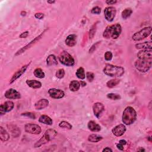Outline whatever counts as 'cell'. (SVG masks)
<instances>
[{
  "instance_id": "cell-1",
  "label": "cell",
  "mask_w": 152,
  "mask_h": 152,
  "mask_svg": "<svg viewBox=\"0 0 152 152\" xmlns=\"http://www.w3.org/2000/svg\"><path fill=\"white\" fill-rule=\"evenodd\" d=\"M122 32V27L119 23H116L111 26H108L103 33V37L106 39L112 38L113 39H117L121 35Z\"/></svg>"
},
{
  "instance_id": "cell-2",
  "label": "cell",
  "mask_w": 152,
  "mask_h": 152,
  "mask_svg": "<svg viewBox=\"0 0 152 152\" xmlns=\"http://www.w3.org/2000/svg\"><path fill=\"white\" fill-rule=\"evenodd\" d=\"M105 74L111 77H120L122 76L125 73V70L122 67L113 66L107 64L103 70Z\"/></svg>"
},
{
  "instance_id": "cell-3",
  "label": "cell",
  "mask_w": 152,
  "mask_h": 152,
  "mask_svg": "<svg viewBox=\"0 0 152 152\" xmlns=\"http://www.w3.org/2000/svg\"><path fill=\"white\" fill-rule=\"evenodd\" d=\"M137 116L135 110L131 106H127L122 113V121L124 125H130L136 121Z\"/></svg>"
},
{
  "instance_id": "cell-4",
  "label": "cell",
  "mask_w": 152,
  "mask_h": 152,
  "mask_svg": "<svg viewBox=\"0 0 152 152\" xmlns=\"http://www.w3.org/2000/svg\"><path fill=\"white\" fill-rule=\"evenodd\" d=\"M57 131L54 129L47 130L45 132L43 136L35 144L34 147L35 148L40 147L41 146L46 144L54 139L57 135Z\"/></svg>"
},
{
  "instance_id": "cell-5",
  "label": "cell",
  "mask_w": 152,
  "mask_h": 152,
  "mask_svg": "<svg viewBox=\"0 0 152 152\" xmlns=\"http://www.w3.org/2000/svg\"><path fill=\"white\" fill-rule=\"evenodd\" d=\"M152 59H138L134 63L135 68L141 73H146L151 67Z\"/></svg>"
},
{
  "instance_id": "cell-6",
  "label": "cell",
  "mask_w": 152,
  "mask_h": 152,
  "mask_svg": "<svg viewBox=\"0 0 152 152\" xmlns=\"http://www.w3.org/2000/svg\"><path fill=\"white\" fill-rule=\"evenodd\" d=\"M59 62L62 64L67 67H72L75 64V61L73 57L66 50H63L58 57Z\"/></svg>"
},
{
  "instance_id": "cell-7",
  "label": "cell",
  "mask_w": 152,
  "mask_h": 152,
  "mask_svg": "<svg viewBox=\"0 0 152 152\" xmlns=\"http://www.w3.org/2000/svg\"><path fill=\"white\" fill-rule=\"evenodd\" d=\"M151 27H146L141 29L140 31H138L135 33L133 36L132 39L134 41H142L145 38L149 37L151 33Z\"/></svg>"
},
{
  "instance_id": "cell-8",
  "label": "cell",
  "mask_w": 152,
  "mask_h": 152,
  "mask_svg": "<svg viewBox=\"0 0 152 152\" xmlns=\"http://www.w3.org/2000/svg\"><path fill=\"white\" fill-rule=\"evenodd\" d=\"M24 130L26 133L31 134H39L42 132L41 127L36 124H26L24 125Z\"/></svg>"
},
{
  "instance_id": "cell-9",
  "label": "cell",
  "mask_w": 152,
  "mask_h": 152,
  "mask_svg": "<svg viewBox=\"0 0 152 152\" xmlns=\"http://www.w3.org/2000/svg\"><path fill=\"white\" fill-rule=\"evenodd\" d=\"M116 14L117 10L114 7L109 6L106 7L104 10V15L105 19L109 22H112L114 20Z\"/></svg>"
},
{
  "instance_id": "cell-10",
  "label": "cell",
  "mask_w": 152,
  "mask_h": 152,
  "mask_svg": "<svg viewBox=\"0 0 152 152\" xmlns=\"http://www.w3.org/2000/svg\"><path fill=\"white\" fill-rule=\"evenodd\" d=\"M44 35V33H42V34H41L40 35H39L38 36H37L36 37H35V39L33 40H32L30 42H29L28 45H26L25 46L23 47L22 48H21L20 49H19L18 51L15 54V56H19L20 55H21V54L24 53L25 51H26V50H27L28 49L30 48L33 45H35L36 43H37L38 41H39L41 38L42 37V35Z\"/></svg>"
},
{
  "instance_id": "cell-11",
  "label": "cell",
  "mask_w": 152,
  "mask_h": 152,
  "mask_svg": "<svg viewBox=\"0 0 152 152\" xmlns=\"http://www.w3.org/2000/svg\"><path fill=\"white\" fill-rule=\"evenodd\" d=\"M48 94L50 97L55 99H62L65 96V92L64 91L55 88H51L49 89Z\"/></svg>"
},
{
  "instance_id": "cell-12",
  "label": "cell",
  "mask_w": 152,
  "mask_h": 152,
  "mask_svg": "<svg viewBox=\"0 0 152 152\" xmlns=\"http://www.w3.org/2000/svg\"><path fill=\"white\" fill-rule=\"evenodd\" d=\"M30 62L29 64H28L26 65H24L23 66V67H21L18 71H17L12 76V77L11 79H10V84H12V83H13L16 80H17L19 78H20L21 76L25 73V71H26V70L28 69V67L29 66V65L30 64Z\"/></svg>"
},
{
  "instance_id": "cell-13",
  "label": "cell",
  "mask_w": 152,
  "mask_h": 152,
  "mask_svg": "<svg viewBox=\"0 0 152 152\" xmlns=\"http://www.w3.org/2000/svg\"><path fill=\"white\" fill-rule=\"evenodd\" d=\"M15 107V104L12 101L8 100L1 104L0 106V112L1 115H4L6 112H9L13 109Z\"/></svg>"
},
{
  "instance_id": "cell-14",
  "label": "cell",
  "mask_w": 152,
  "mask_h": 152,
  "mask_svg": "<svg viewBox=\"0 0 152 152\" xmlns=\"http://www.w3.org/2000/svg\"><path fill=\"white\" fill-rule=\"evenodd\" d=\"M93 111L95 116L96 118H99L102 115V113L105 111V106L102 103L96 102L94 104L93 106Z\"/></svg>"
},
{
  "instance_id": "cell-15",
  "label": "cell",
  "mask_w": 152,
  "mask_h": 152,
  "mask_svg": "<svg viewBox=\"0 0 152 152\" xmlns=\"http://www.w3.org/2000/svg\"><path fill=\"white\" fill-rule=\"evenodd\" d=\"M126 130V128L124 124H121L115 126L112 130V134L116 137H121L123 135Z\"/></svg>"
},
{
  "instance_id": "cell-16",
  "label": "cell",
  "mask_w": 152,
  "mask_h": 152,
  "mask_svg": "<svg viewBox=\"0 0 152 152\" xmlns=\"http://www.w3.org/2000/svg\"><path fill=\"white\" fill-rule=\"evenodd\" d=\"M4 96L8 99H19L21 97L20 93L14 88H9L4 93Z\"/></svg>"
},
{
  "instance_id": "cell-17",
  "label": "cell",
  "mask_w": 152,
  "mask_h": 152,
  "mask_svg": "<svg viewBox=\"0 0 152 152\" xmlns=\"http://www.w3.org/2000/svg\"><path fill=\"white\" fill-rule=\"evenodd\" d=\"M137 57L140 59H152L151 49H142L137 53Z\"/></svg>"
},
{
  "instance_id": "cell-18",
  "label": "cell",
  "mask_w": 152,
  "mask_h": 152,
  "mask_svg": "<svg viewBox=\"0 0 152 152\" xmlns=\"http://www.w3.org/2000/svg\"><path fill=\"white\" fill-rule=\"evenodd\" d=\"M49 105V101L46 99H41L38 100L35 104V108L36 110H42L46 108Z\"/></svg>"
},
{
  "instance_id": "cell-19",
  "label": "cell",
  "mask_w": 152,
  "mask_h": 152,
  "mask_svg": "<svg viewBox=\"0 0 152 152\" xmlns=\"http://www.w3.org/2000/svg\"><path fill=\"white\" fill-rule=\"evenodd\" d=\"M65 43L70 47L74 46L77 44V36L74 34L69 35L65 40Z\"/></svg>"
},
{
  "instance_id": "cell-20",
  "label": "cell",
  "mask_w": 152,
  "mask_h": 152,
  "mask_svg": "<svg viewBox=\"0 0 152 152\" xmlns=\"http://www.w3.org/2000/svg\"><path fill=\"white\" fill-rule=\"evenodd\" d=\"M87 127L92 132H99L101 130L100 126L94 121H90L88 122Z\"/></svg>"
},
{
  "instance_id": "cell-21",
  "label": "cell",
  "mask_w": 152,
  "mask_h": 152,
  "mask_svg": "<svg viewBox=\"0 0 152 152\" xmlns=\"http://www.w3.org/2000/svg\"><path fill=\"white\" fill-rule=\"evenodd\" d=\"M26 84L28 86H29V87L32 88H35V89H37V88H40L42 84L41 83V82H39V81H37V80H27L26 82Z\"/></svg>"
},
{
  "instance_id": "cell-22",
  "label": "cell",
  "mask_w": 152,
  "mask_h": 152,
  "mask_svg": "<svg viewBox=\"0 0 152 152\" xmlns=\"http://www.w3.org/2000/svg\"><path fill=\"white\" fill-rule=\"evenodd\" d=\"M39 122L45 125H52L53 124V120L50 118L49 116L46 115H41L39 118Z\"/></svg>"
},
{
  "instance_id": "cell-23",
  "label": "cell",
  "mask_w": 152,
  "mask_h": 152,
  "mask_svg": "<svg viewBox=\"0 0 152 152\" xmlns=\"http://www.w3.org/2000/svg\"><path fill=\"white\" fill-rule=\"evenodd\" d=\"M0 139L2 142L8 141L10 139L9 134L1 126H0Z\"/></svg>"
},
{
  "instance_id": "cell-24",
  "label": "cell",
  "mask_w": 152,
  "mask_h": 152,
  "mask_svg": "<svg viewBox=\"0 0 152 152\" xmlns=\"http://www.w3.org/2000/svg\"><path fill=\"white\" fill-rule=\"evenodd\" d=\"M46 64L48 66H52L58 64L57 58L54 55H49L46 58Z\"/></svg>"
},
{
  "instance_id": "cell-25",
  "label": "cell",
  "mask_w": 152,
  "mask_h": 152,
  "mask_svg": "<svg viewBox=\"0 0 152 152\" xmlns=\"http://www.w3.org/2000/svg\"><path fill=\"white\" fill-rule=\"evenodd\" d=\"M80 83L77 80H73L70 82L69 85L70 90L72 92H77L80 88Z\"/></svg>"
},
{
  "instance_id": "cell-26",
  "label": "cell",
  "mask_w": 152,
  "mask_h": 152,
  "mask_svg": "<svg viewBox=\"0 0 152 152\" xmlns=\"http://www.w3.org/2000/svg\"><path fill=\"white\" fill-rule=\"evenodd\" d=\"M136 49H151V42H145L143 43L137 44L135 45Z\"/></svg>"
},
{
  "instance_id": "cell-27",
  "label": "cell",
  "mask_w": 152,
  "mask_h": 152,
  "mask_svg": "<svg viewBox=\"0 0 152 152\" xmlns=\"http://www.w3.org/2000/svg\"><path fill=\"white\" fill-rule=\"evenodd\" d=\"M103 139L102 136H100L97 134H91L88 137V141L92 143H97L101 141Z\"/></svg>"
},
{
  "instance_id": "cell-28",
  "label": "cell",
  "mask_w": 152,
  "mask_h": 152,
  "mask_svg": "<svg viewBox=\"0 0 152 152\" xmlns=\"http://www.w3.org/2000/svg\"><path fill=\"white\" fill-rule=\"evenodd\" d=\"M9 130H10L12 136L15 137H17L20 135V131L16 125H11L9 127Z\"/></svg>"
},
{
  "instance_id": "cell-29",
  "label": "cell",
  "mask_w": 152,
  "mask_h": 152,
  "mask_svg": "<svg viewBox=\"0 0 152 152\" xmlns=\"http://www.w3.org/2000/svg\"><path fill=\"white\" fill-rule=\"evenodd\" d=\"M75 75L77 78L80 80H84L86 78V74L84 69L83 67H79L76 71Z\"/></svg>"
},
{
  "instance_id": "cell-30",
  "label": "cell",
  "mask_w": 152,
  "mask_h": 152,
  "mask_svg": "<svg viewBox=\"0 0 152 152\" xmlns=\"http://www.w3.org/2000/svg\"><path fill=\"white\" fill-rule=\"evenodd\" d=\"M34 75L38 79H44L45 77V74L40 68H37L33 72Z\"/></svg>"
},
{
  "instance_id": "cell-31",
  "label": "cell",
  "mask_w": 152,
  "mask_h": 152,
  "mask_svg": "<svg viewBox=\"0 0 152 152\" xmlns=\"http://www.w3.org/2000/svg\"><path fill=\"white\" fill-rule=\"evenodd\" d=\"M132 13H133L132 9L130 8H125L122 11L121 16L123 19L125 20L126 19H128L129 17H130Z\"/></svg>"
},
{
  "instance_id": "cell-32",
  "label": "cell",
  "mask_w": 152,
  "mask_h": 152,
  "mask_svg": "<svg viewBox=\"0 0 152 152\" xmlns=\"http://www.w3.org/2000/svg\"><path fill=\"white\" fill-rule=\"evenodd\" d=\"M120 83V80L117 79H113L110 80L106 83V86L108 88H113L118 85Z\"/></svg>"
},
{
  "instance_id": "cell-33",
  "label": "cell",
  "mask_w": 152,
  "mask_h": 152,
  "mask_svg": "<svg viewBox=\"0 0 152 152\" xmlns=\"http://www.w3.org/2000/svg\"><path fill=\"white\" fill-rule=\"evenodd\" d=\"M59 126L61 128L66 129H68V130H71L72 128H73V126L71 125V124H70L68 122L66 121H61L59 124Z\"/></svg>"
},
{
  "instance_id": "cell-34",
  "label": "cell",
  "mask_w": 152,
  "mask_h": 152,
  "mask_svg": "<svg viewBox=\"0 0 152 152\" xmlns=\"http://www.w3.org/2000/svg\"><path fill=\"white\" fill-rule=\"evenodd\" d=\"M96 28H97V23H95L93 26H92L91 29L89 30V33H88V36H89V38L91 39H93L96 32Z\"/></svg>"
},
{
  "instance_id": "cell-35",
  "label": "cell",
  "mask_w": 152,
  "mask_h": 152,
  "mask_svg": "<svg viewBox=\"0 0 152 152\" xmlns=\"http://www.w3.org/2000/svg\"><path fill=\"white\" fill-rule=\"evenodd\" d=\"M65 74H66L65 70L63 68H61V69H59L57 71L56 74H55V76L58 79H63L64 77Z\"/></svg>"
},
{
  "instance_id": "cell-36",
  "label": "cell",
  "mask_w": 152,
  "mask_h": 152,
  "mask_svg": "<svg viewBox=\"0 0 152 152\" xmlns=\"http://www.w3.org/2000/svg\"><path fill=\"white\" fill-rule=\"evenodd\" d=\"M107 97L109 99L113 100H120L121 99V97L119 94H117V93H108L106 95Z\"/></svg>"
},
{
  "instance_id": "cell-37",
  "label": "cell",
  "mask_w": 152,
  "mask_h": 152,
  "mask_svg": "<svg viewBox=\"0 0 152 152\" xmlns=\"http://www.w3.org/2000/svg\"><path fill=\"white\" fill-rule=\"evenodd\" d=\"M86 78L88 82H92L95 79V74L92 72H87Z\"/></svg>"
},
{
  "instance_id": "cell-38",
  "label": "cell",
  "mask_w": 152,
  "mask_h": 152,
  "mask_svg": "<svg viewBox=\"0 0 152 152\" xmlns=\"http://www.w3.org/2000/svg\"><path fill=\"white\" fill-rule=\"evenodd\" d=\"M21 115L24 117H26L28 118H30V119L32 120H35L36 119V115L34 113L32 112H25L21 113Z\"/></svg>"
},
{
  "instance_id": "cell-39",
  "label": "cell",
  "mask_w": 152,
  "mask_h": 152,
  "mask_svg": "<svg viewBox=\"0 0 152 152\" xmlns=\"http://www.w3.org/2000/svg\"><path fill=\"white\" fill-rule=\"evenodd\" d=\"M101 8L98 7V6H96V7H93L92 10H91V13L92 14H93V15H100V12H101Z\"/></svg>"
},
{
  "instance_id": "cell-40",
  "label": "cell",
  "mask_w": 152,
  "mask_h": 152,
  "mask_svg": "<svg viewBox=\"0 0 152 152\" xmlns=\"http://www.w3.org/2000/svg\"><path fill=\"white\" fill-rule=\"evenodd\" d=\"M104 57H105V59L106 61H111L112 59L113 54H112V53L111 51H107V52L105 53Z\"/></svg>"
},
{
  "instance_id": "cell-41",
  "label": "cell",
  "mask_w": 152,
  "mask_h": 152,
  "mask_svg": "<svg viewBox=\"0 0 152 152\" xmlns=\"http://www.w3.org/2000/svg\"><path fill=\"white\" fill-rule=\"evenodd\" d=\"M100 42H97L95 43V44H93V45L91 46V48H90L89 50H88V53H89L90 54L93 53L95 51V50L97 49V48L98 47V46L99 45V44H100Z\"/></svg>"
},
{
  "instance_id": "cell-42",
  "label": "cell",
  "mask_w": 152,
  "mask_h": 152,
  "mask_svg": "<svg viewBox=\"0 0 152 152\" xmlns=\"http://www.w3.org/2000/svg\"><path fill=\"white\" fill-rule=\"evenodd\" d=\"M44 14L41 13V12H37V13H36L35 15V18H36L37 19H39V20H42L44 18Z\"/></svg>"
},
{
  "instance_id": "cell-43",
  "label": "cell",
  "mask_w": 152,
  "mask_h": 152,
  "mask_svg": "<svg viewBox=\"0 0 152 152\" xmlns=\"http://www.w3.org/2000/svg\"><path fill=\"white\" fill-rule=\"evenodd\" d=\"M29 32H28V31L24 32H23L22 33H21L19 37H20V38H26V37H27L29 36Z\"/></svg>"
},
{
  "instance_id": "cell-44",
  "label": "cell",
  "mask_w": 152,
  "mask_h": 152,
  "mask_svg": "<svg viewBox=\"0 0 152 152\" xmlns=\"http://www.w3.org/2000/svg\"><path fill=\"white\" fill-rule=\"evenodd\" d=\"M105 2L108 5H113L117 3V0H112V1H109V0H108V1H106Z\"/></svg>"
},
{
  "instance_id": "cell-45",
  "label": "cell",
  "mask_w": 152,
  "mask_h": 152,
  "mask_svg": "<svg viewBox=\"0 0 152 152\" xmlns=\"http://www.w3.org/2000/svg\"><path fill=\"white\" fill-rule=\"evenodd\" d=\"M116 146H117V147L118 149H119L120 150H124V146L122 144L118 143V144H116Z\"/></svg>"
},
{
  "instance_id": "cell-46",
  "label": "cell",
  "mask_w": 152,
  "mask_h": 152,
  "mask_svg": "<svg viewBox=\"0 0 152 152\" xmlns=\"http://www.w3.org/2000/svg\"><path fill=\"white\" fill-rule=\"evenodd\" d=\"M102 151H103V152H107V151H108V152H109V151L112 152V150L111 148H109V147H106V148H105V149L102 150Z\"/></svg>"
},
{
  "instance_id": "cell-47",
  "label": "cell",
  "mask_w": 152,
  "mask_h": 152,
  "mask_svg": "<svg viewBox=\"0 0 152 152\" xmlns=\"http://www.w3.org/2000/svg\"><path fill=\"white\" fill-rule=\"evenodd\" d=\"M119 143H121V144H122L123 146L126 145V143H127V142H126L125 140H120Z\"/></svg>"
},
{
  "instance_id": "cell-48",
  "label": "cell",
  "mask_w": 152,
  "mask_h": 152,
  "mask_svg": "<svg viewBox=\"0 0 152 152\" xmlns=\"http://www.w3.org/2000/svg\"><path fill=\"white\" fill-rule=\"evenodd\" d=\"M26 15H27V12H26V11H22L20 12V15H21V16H23V17L26 16Z\"/></svg>"
},
{
  "instance_id": "cell-49",
  "label": "cell",
  "mask_w": 152,
  "mask_h": 152,
  "mask_svg": "<svg viewBox=\"0 0 152 152\" xmlns=\"http://www.w3.org/2000/svg\"><path fill=\"white\" fill-rule=\"evenodd\" d=\"M80 85L82 86V87H84L86 86V83L85 82H83V81H80Z\"/></svg>"
},
{
  "instance_id": "cell-50",
  "label": "cell",
  "mask_w": 152,
  "mask_h": 152,
  "mask_svg": "<svg viewBox=\"0 0 152 152\" xmlns=\"http://www.w3.org/2000/svg\"><path fill=\"white\" fill-rule=\"evenodd\" d=\"M47 3H48V4H54V3H55V1H48Z\"/></svg>"
},
{
  "instance_id": "cell-51",
  "label": "cell",
  "mask_w": 152,
  "mask_h": 152,
  "mask_svg": "<svg viewBox=\"0 0 152 152\" xmlns=\"http://www.w3.org/2000/svg\"><path fill=\"white\" fill-rule=\"evenodd\" d=\"M139 151H144L145 150H144V149H141L140 150H139Z\"/></svg>"
}]
</instances>
